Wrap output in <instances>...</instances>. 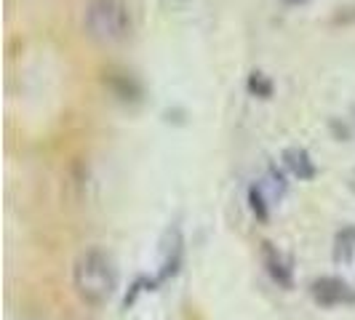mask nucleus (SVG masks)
I'll return each instance as SVG.
<instances>
[{
	"label": "nucleus",
	"instance_id": "nucleus-1",
	"mask_svg": "<svg viewBox=\"0 0 355 320\" xmlns=\"http://www.w3.org/2000/svg\"><path fill=\"white\" fill-rule=\"evenodd\" d=\"M72 285L86 304H107L118 288V272L112 259L102 249L83 251L72 265Z\"/></svg>",
	"mask_w": 355,
	"mask_h": 320
},
{
	"label": "nucleus",
	"instance_id": "nucleus-2",
	"mask_svg": "<svg viewBox=\"0 0 355 320\" xmlns=\"http://www.w3.org/2000/svg\"><path fill=\"white\" fill-rule=\"evenodd\" d=\"M83 27L96 43L118 46L131 37L134 21L125 0H89L83 11Z\"/></svg>",
	"mask_w": 355,
	"mask_h": 320
},
{
	"label": "nucleus",
	"instance_id": "nucleus-3",
	"mask_svg": "<svg viewBox=\"0 0 355 320\" xmlns=\"http://www.w3.org/2000/svg\"><path fill=\"white\" fill-rule=\"evenodd\" d=\"M313 296H315V302L331 307V304H339L342 299H347V285L342 283L339 278H320V281L313 283Z\"/></svg>",
	"mask_w": 355,
	"mask_h": 320
},
{
	"label": "nucleus",
	"instance_id": "nucleus-4",
	"mask_svg": "<svg viewBox=\"0 0 355 320\" xmlns=\"http://www.w3.org/2000/svg\"><path fill=\"white\" fill-rule=\"evenodd\" d=\"M262 254H265V265H267V272H270V278H272L275 283H281L284 288H291V269L286 267L284 256H281L278 251L272 249L270 243H265Z\"/></svg>",
	"mask_w": 355,
	"mask_h": 320
},
{
	"label": "nucleus",
	"instance_id": "nucleus-5",
	"mask_svg": "<svg viewBox=\"0 0 355 320\" xmlns=\"http://www.w3.org/2000/svg\"><path fill=\"white\" fill-rule=\"evenodd\" d=\"M284 160H286V166L291 168L294 177H300V179L315 177V166H313V160H310V155L304 152L302 147H288L284 152Z\"/></svg>",
	"mask_w": 355,
	"mask_h": 320
},
{
	"label": "nucleus",
	"instance_id": "nucleus-6",
	"mask_svg": "<svg viewBox=\"0 0 355 320\" xmlns=\"http://www.w3.org/2000/svg\"><path fill=\"white\" fill-rule=\"evenodd\" d=\"M355 254V227H345L337 235V249H334V259L337 262H350Z\"/></svg>",
	"mask_w": 355,
	"mask_h": 320
},
{
	"label": "nucleus",
	"instance_id": "nucleus-7",
	"mask_svg": "<svg viewBox=\"0 0 355 320\" xmlns=\"http://www.w3.org/2000/svg\"><path fill=\"white\" fill-rule=\"evenodd\" d=\"M251 211L257 213L262 222L267 219V211H265V206H262V197H259V190H251Z\"/></svg>",
	"mask_w": 355,
	"mask_h": 320
},
{
	"label": "nucleus",
	"instance_id": "nucleus-8",
	"mask_svg": "<svg viewBox=\"0 0 355 320\" xmlns=\"http://www.w3.org/2000/svg\"><path fill=\"white\" fill-rule=\"evenodd\" d=\"M249 86H251V91H259L262 96H270V83H267V80H262V75H254Z\"/></svg>",
	"mask_w": 355,
	"mask_h": 320
}]
</instances>
